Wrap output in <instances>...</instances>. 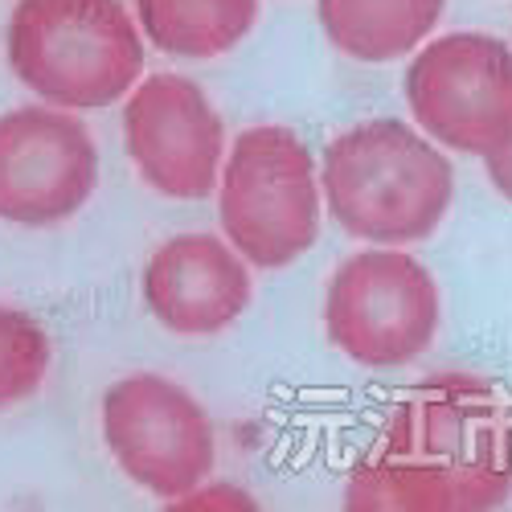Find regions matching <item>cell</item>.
Instances as JSON below:
<instances>
[{"label": "cell", "instance_id": "cell-1", "mask_svg": "<svg viewBox=\"0 0 512 512\" xmlns=\"http://www.w3.org/2000/svg\"><path fill=\"white\" fill-rule=\"evenodd\" d=\"M512 496V414L492 381L414 386L345 484L349 512H488Z\"/></svg>", "mask_w": 512, "mask_h": 512}, {"label": "cell", "instance_id": "cell-2", "mask_svg": "<svg viewBox=\"0 0 512 512\" xmlns=\"http://www.w3.org/2000/svg\"><path fill=\"white\" fill-rule=\"evenodd\" d=\"M324 209L369 246L426 242L455 201L447 152L402 119H365L328 140L320 160Z\"/></svg>", "mask_w": 512, "mask_h": 512}, {"label": "cell", "instance_id": "cell-3", "mask_svg": "<svg viewBox=\"0 0 512 512\" xmlns=\"http://www.w3.org/2000/svg\"><path fill=\"white\" fill-rule=\"evenodd\" d=\"M5 54L13 78L41 103L103 111L136 91L144 29L123 0H21L9 17Z\"/></svg>", "mask_w": 512, "mask_h": 512}, {"label": "cell", "instance_id": "cell-4", "mask_svg": "<svg viewBox=\"0 0 512 512\" xmlns=\"http://www.w3.org/2000/svg\"><path fill=\"white\" fill-rule=\"evenodd\" d=\"M222 238L254 271L300 263L320 238L324 189L308 144L279 123L246 127L218 181Z\"/></svg>", "mask_w": 512, "mask_h": 512}, {"label": "cell", "instance_id": "cell-5", "mask_svg": "<svg viewBox=\"0 0 512 512\" xmlns=\"http://www.w3.org/2000/svg\"><path fill=\"white\" fill-rule=\"evenodd\" d=\"M439 283L414 254L373 246L332 271L324 328L336 353L361 369H406L439 332Z\"/></svg>", "mask_w": 512, "mask_h": 512}, {"label": "cell", "instance_id": "cell-6", "mask_svg": "<svg viewBox=\"0 0 512 512\" xmlns=\"http://www.w3.org/2000/svg\"><path fill=\"white\" fill-rule=\"evenodd\" d=\"M103 443L119 472L160 500H181L218 463L205 406L160 373L119 377L103 394Z\"/></svg>", "mask_w": 512, "mask_h": 512}, {"label": "cell", "instance_id": "cell-7", "mask_svg": "<svg viewBox=\"0 0 512 512\" xmlns=\"http://www.w3.org/2000/svg\"><path fill=\"white\" fill-rule=\"evenodd\" d=\"M402 91L414 123L439 148L484 156L512 127V46L476 29L422 41Z\"/></svg>", "mask_w": 512, "mask_h": 512}, {"label": "cell", "instance_id": "cell-8", "mask_svg": "<svg viewBox=\"0 0 512 512\" xmlns=\"http://www.w3.org/2000/svg\"><path fill=\"white\" fill-rule=\"evenodd\" d=\"M99 189V148L66 107H13L0 115V222L58 226Z\"/></svg>", "mask_w": 512, "mask_h": 512}, {"label": "cell", "instance_id": "cell-9", "mask_svg": "<svg viewBox=\"0 0 512 512\" xmlns=\"http://www.w3.org/2000/svg\"><path fill=\"white\" fill-rule=\"evenodd\" d=\"M123 144L144 185L173 201H205L222 181L226 123L185 74H148L123 107Z\"/></svg>", "mask_w": 512, "mask_h": 512}, {"label": "cell", "instance_id": "cell-10", "mask_svg": "<svg viewBox=\"0 0 512 512\" xmlns=\"http://www.w3.org/2000/svg\"><path fill=\"white\" fill-rule=\"evenodd\" d=\"M144 308L173 336H218L254 300L250 263L218 234H177L144 263Z\"/></svg>", "mask_w": 512, "mask_h": 512}, {"label": "cell", "instance_id": "cell-11", "mask_svg": "<svg viewBox=\"0 0 512 512\" xmlns=\"http://www.w3.org/2000/svg\"><path fill=\"white\" fill-rule=\"evenodd\" d=\"M447 0H316L324 37L353 62L410 58L443 21Z\"/></svg>", "mask_w": 512, "mask_h": 512}, {"label": "cell", "instance_id": "cell-12", "mask_svg": "<svg viewBox=\"0 0 512 512\" xmlns=\"http://www.w3.org/2000/svg\"><path fill=\"white\" fill-rule=\"evenodd\" d=\"M144 37L168 58L230 54L259 25V0H136Z\"/></svg>", "mask_w": 512, "mask_h": 512}, {"label": "cell", "instance_id": "cell-13", "mask_svg": "<svg viewBox=\"0 0 512 512\" xmlns=\"http://www.w3.org/2000/svg\"><path fill=\"white\" fill-rule=\"evenodd\" d=\"M54 365L50 332L29 312L0 304V410L29 402Z\"/></svg>", "mask_w": 512, "mask_h": 512}, {"label": "cell", "instance_id": "cell-14", "mask_svg": "<svg viewBox=\"0 0 512 512\" xmlns=\"http://www.w3.org/2000/svg\"><path fill=\"white\" fill-rule=\"evenodd\" d=\"M484 168H488L492 189L512 205V127L484 152Z\"/></svg>", "mask_w": 512, "mask_h": 512}, {"label": "cell", "instance_id": "cell-15", "mask_svg": "<svg viewBox=\"0 0 512 512\" xmlns=\"http://www.w3.org/2000/svg\"><path fill=\"white\" fill-rule=\"evenodd\" d=\"M177 508H254V500L238 488H193L189 496L173 500Z\"/></svg>", "mask_w": 512, "mask_h": 512}]
</instances>
